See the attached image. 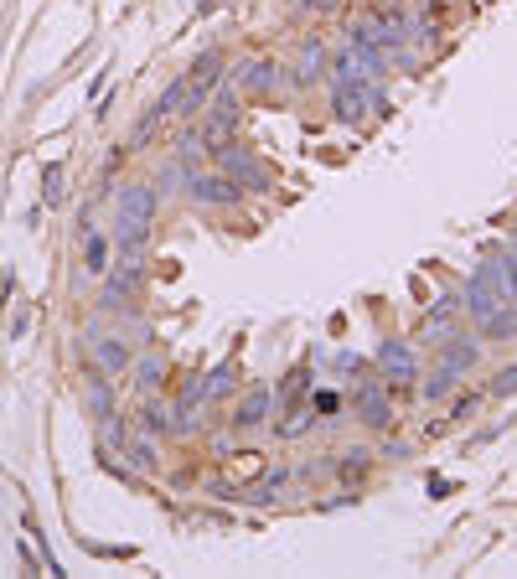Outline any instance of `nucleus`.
<instances>
[{"instance_id":"1","label":"nucleus","mask_w":517,"mask_h":579,"mask_svg":"<svg viewBox=\"0 0 517 579\" xmlns=\"http://www.w3.org/2000/svg\"><path fill=\"white\" fill-rule=\"evenodd\" d=\"M156 207H161V192H156V187H125V197L114 202V249H119V254L145 249L150 223H156Z\"/></svg>"},{"instance_id":"2","label":"nucleus","mask_w":517,"mask_h":579,"mask_svg":"<svg viewBox=\"0 0 517 579\" xmlns=\"http://www.w3.org/2000/svg\"><path fill=\"white\" fill-rule=\"evenodd\" d=\"M326 78H357V83H383L388 78V52L373 47V42H342L337 52H331V73Z\"/></svg>"},{"instance_id":"3","label":"nucleus","mask_w":517,"mask_h":579,"mask_svg":"<svg viewBox=\"0 0 517 579\" xmlns=\"http://www.w3.org/2000/svg\"><path fill=\"white\" fill-rule=\"evenodd\" d=\"M212 156H218V171H223L228 181H238V187H249L254 197H264L269 187H275V171H269V166L254 156L249 145L228 140V145H218V150H212Z\"/></svg>"},{"instance_id":"4","label":"nucleus","mask_w":517,"mask_h":579,"mask_svg":"<svg viewBox=\"0 0 517 579\" xmlns=\"http://www.w3.org/2000/svg\"><path fill=\"white\" fill-rule=\"evenodd\" d=\"M83 347H88V362H94L99 373H109V378H119L135 362V342H125V331H114V337H109L99 316L83 326Z\"/></svg>"},{"instance_id":"5","label":"nucleus","mask_w":517,"mask_h":579,"mask_svg":"<svg viewBox=\"0 0 517 579\" xmlns=\"http://www.w3.org/2000/svg\"><path fill=\"white\" fill-rule=\"evenodd\" d=\"M378 104V88L373 83H357V78H331V119L337 125H362Z\"/></svg>"},{"instance_id":"6","label":"nucleus","mask_w":517,"mask_h":579,"mask_svg":"<svg viewBox=\"0 0 517 579\" xmlns=\"http://www.w3.org/2000/svg\"><path fill=\"white\" fill-rule=\"evenodd\" d=\"M373 368H378L388 383H414V378H419V347L404 342V337H383L378 352H373Z\"/></svg>"},{"instance_id":"7","label":"nucleus","mask_w":517,"mask_h":579,"mask_svg":"<svg viewBox=\"0 0 517 579\" xmlns=\"http://www.w3.org/2000/svg\"><path fill=\"white\" fill-rule=\"evenodd\" d=\"M228 83H233V94H275L280 88V63H269V57H243V63L228 68Z\"/></svg>"},{"instance_id":"8","label":"nucleus","mask_w":517,"mask_h":579,"mask_svg":"<svg viewBox=\"0 0 517 579\" xmlns=\"http://www.w3.org/2000/svg\"><path fill=\"white\" fill-rule=\"evenodd\" d=\"M181 192H187L197 207H238V202H243V187H238V181H228L223 171H212V176H207V171H192Z\"/></svg>"},{"instance_id":"9","label":"nucleus","mask_w":517,"mask_h":579,"mask_svg":"<svg viewBox=\"0 0 517 579\" xmlns=\"http://www.w3.org/2000/svg\"><path fill=\"white\" fill-rule=\"evenodd\" d=\"M135 424L145 435H181V409H176V399H161V393H145V404H140V414H135Z\"/></svg>"},{"instance_id":"10","label":"nucleus","mask_w":517,"mask_h":579,"mask_svg":"<svg viewBox=\"0 0 517 579\" xmlns=\"http://www.w3.org/2000/svg\"><path fill=\"white\" fill-rule=\"evenodd\" d=\"M233 130H238V104H233V94H223L218 104H207V119L197 125V135L207 140V150H218L233 140Z\"/></svg>"},{"instance_id":"11","label":"nucleus","mask_w":517,"mask_h":579,"mask_svg":"<svg viewBox=\"0 0 517 579\" xmlns=\"http://www.w3.org/2000/svg\"><path fill=\"white\" fill-rule=\"evenodd\" d=\"M269 409H275V393H269L264 383H254V388L238 399V409H233V430H238V435H254V430H264Z\"/></svg>"},{"instance_id":"12","label":"nucleus","mask_w":517,"mask_h":579,"mask_svg":"<svg viewBox=\"0 0 517 579\" xmlns=\"http://www.w3.org/2000/svg\"><path fill=\"white\" fill-rule=\"evenodd\" d=\"M83 409H88V419H94V424L119 409V404H114V378L99 373L94 362H88V373H83Z\"/></svg>"},{"instance_id":"13","label":"nucleus","mask_w":517,"mask_h":579,"mask_svg":"<svg viewBox=\"0 0 517 579\" xmlns=\"http://www.w3.org/2000/svg\"><path fill=\"white\" fill-rule=\"evenodd\" d=\"M352 404H357V419L368 424V430H378V435L393 424V404H388V393H383V388H373V383H368V388H357V399H352Z\"/></svg>"},{"instance_id":"14","label":"nucleus","mask_w":517,"mask_h":579,"mask_svg":"<svg viewBox=\"0 0 517 579\" xmlns=\"http://www.w3.org/2000/svg\"><path fill=\"white\" fill-rule=\"evenodd\" d=\"M331 68V47L321 42V37H306V42H300V63H295V83L300 88H311L321 73Z\"/></svg>"},{"instance_id":"15","label":"nucleus","mask_w":517,"mask_h":579,"mask_svg":"<svg viewBox=\"0 0 517 579\" xmlns=\"http://www.w3.org/2000/svg\"><path fill=\"white\" fill-rule=\"evenodd\" d=\"M476 337L481 342H517V306H512V300H502V306L476 326Z\"/></svg>"},{"instance_id":"16","label":"nucleus","mask_w":517,"mask_h":579,"mask_svg":"<svg viewBox=\"0 0 517 579\" xmlns=\"http://www.w3.org/2000/svg\"><path fill=\"white\" fill-rule=\"evenodd\" d=\"M497 306H502V295H497V290H486L481 280H466V285H461V311H466L476 326H481L486 316H492Z\"/></svg>"},{"instance_id":"17","label":"nucleus","mask_w":517,"mask_h":579,"mask_svg":"<svg viewBox=\"0 0 517 579\" xmlns=\"http://www.w3.org/2000/svg\"><path fill=\"white\" fill-rule=\"evenodd\" d=\"M202 388H207V404H223L238 393V362H218L212 373H202Z\"/></svg>"},{"instance_id":"18","label":"nucleus","mask_w":517,"mask_h":579,"mask_svg":"<svg viewBox=\"0 0 517 579\" xmlns=\"http://www.w3.org/2000/svg\"><path fill=\"white\" fill-rule=\"evenodd\" d=\"M130 368H135V388H140V393H161V388H166V373H171V368H166V357H156V352L135 357Z\"/></svg>"},{"instance_id":"19","label":"nucleus","mask_w":517,"mask_h":579,"mask_svg":"<svg viewBox=\"0 0 517 579\" xmlns=\"http://www.w3.org/2000/svg\"><path fill=\"white\" fill-rule=\"evenodd\" d=\"M445 362H455V368L461 373H471L476 362H481V337H461V331H455V337L445 342V352H440Z\"/></svg>"},{"instance_id":"20","label":"nucleus","mask_w":517,"mask_h":579,"mask_svg":"<svg viewBox=\"0 0 517 579\" xmlns=\"http://www.w3.org/2000/svg\"><path fill=\"white\" fill-rule=\"evenodd\" d=\"M125 461H130V471H156L161 466V455H156V435H130V445H125Z\"/></svg>"},{"instance_id":"21","label":"nucleus","mask_w":517,"mask_h":579,"mask_svg":"<svg viewBox=\"0 0 517 579\" xmlns=\"http://www.w3.org/2000/svg\"><path fill=\"white\" fill-rule=\"evenodd\" d=\"M83 269L88 274H109V238L94 233V228H83Z\"/></svg>"},{"instance_id":"22","label":"nucleus","mask_w":517,"mask_h":579,"mask_svg":"<svg viewBox=\"0 0 517 579\" xmlns=\"http://www.w3.org/2000/svg\"><path fill=\"white\" fill-rule=\"evenodd\" d=\"M187 94H192V83L187 78H171V88L156 99V114L161 119H187Z\"/></svg>"},{"instance_id":"23","label":"nucleus","mask_w":517,"mask_h":579,"mask_svg":"<svg viewBox=\"0 0 517 579\" xmlns=\"http://www.w3.org/2000/svg\"><path fill=\"white\" fill-rule=\"evenodd\" d=\"M461 378H466V373L455 368V362H445V357H440V362H435V373L424 378V399H445V393H450L455 383H461Z\"/></svg>"},{"instance_id":"24","label":"nucleus","mask_w":517,"mask_h":579,"mask_svg":"<svg viewBox=\"0 0 517 579\" xmlns=\"http://www.w3.org/2000/svg\"><path fill=\"white\" fill-rule=\"evenodd\" d=\"M207 156H212V150H207V140H202L197 130H187V135H181V145H176V161L187 166V176H192V171H202V166H207Z\"/></svg>"},{"instance_id":"25","label":"nucleus","mask_w":517,"mask_h":579,"mask_svg":"<svg viewBox=\"0 0 517 579\" xmlns=\"http://www.w3.org/2000/svg\"><path fill=\"white\" fill-rule=\"evenodd\" d=\"M99 445H104L109 455H114V450H125V445H130V424H125V414H119V409L99 419Z\"/></svg>"},{"instance_id":"26","label":"nucleus","mask_w":517,"mask_h":579,"mask_svg":"<svg viewBox=\"0 0 517 579\" xmlns=\"http://www.w3.org/2000/svg\"><path fill=\"white\" fill-rule=\"evenodd\" d=\"M63 181H68V166H63V161H47V166H42V207L63 202Z\"/></svg>"},{"instance_id":"27","label":"nucleus","mask_w":517,"mask_h":579,"mask_svg":"<svg viewBox=\"0 0 517 579\" xmlns=\"http://www.w3.org/2000/svg\"><path fill=\"white\" fill-rule=\"evenodd\" d=\"M150 187H156V192H166V197H171L176 187H187V166H181L176 156H171V161H161V166H156V181H150Z\"/></svg>"},{"instance_id":"28","label":"nucleus","mask_w":517,"mask_h":579,"mask_svg":"<svg viewBox=\"0 0 517 579\" xmlns=\"http://www.w3.org/2000/svg\"><path fill=\"white\" fill-rule=\"evenodd\" d=\"M497 264H502V285H507V300H512V306H517V249H512V243H497Z\"/></svg>"},{"instance_id":"29","label":"nucleus","mask_w":517,"mask_h":579,"mask_svg":"<svg viewBox=\"0 0 517 579\" xmlns=\"http://www.w3.org/2000/svg\"><path fill=\"white\" fill-rule=\"evenodd\" d=\"M342 404H347V399H342L337 388H316V393H311V414H321V419H337Z\"/></svg>"},{"instance_id":"30","label":"nucleus","mask_w":517,"mask_h":579,"mask_svg":"<svg viewBox=\"0 0 517 579\" xmlns=\"http://www.w3.org/2000/svg\"><path fill=\"white\" fill-rule=\"evenodd\" d=\"M362 471H368V450H357V445H352V450L342 455V466H337V476H342V481H357Z\"/></svg>"},{"instance_id":"31","label":"nucleus","mask_w":517,"mask_h":579,"mask_svg":"<svg viewBox=\"0 0 517 579\" xmlns=\"http://www.w3.org/2000/svg\"><path fill=\"white\" fill-rule=\"evenodd\" d=\"M492 393H497V399H517V362H512L507 373H497V378H492Z\"/></svg>"},{"instance_id":"32","label":"nucleus","mask_w":517,"mask_h":579,"mask_svg":"<svg viewBox=\"0 0 517 579\" xmlns=\"http://www.w3.org/2000/svg\"><path fill=\"white\" fill-rule=\"evenodd\" d=\"M311 11H321V16H337V11H342V0H311Z\"/></svg>"},{"instance_id":"33","label":"nucleus","mask_w":517,"mask_h":579,"mask_svg":"<svg viewBox=\"0 0 517 579\" xmlns=\"http://www.w3.org/2000/svg\"><path fill=\"white\" fill-rule=\"evenodd\" d=\"M362 6H368V11H399L404 0H362Z\"/></svg>"},{"instance_id":"34","label":"nucleus","mask_w":517,"mask_h":579,"mask_svg":"<svg viewBox=\"0 0 517 579\" xmlns=\"http://www.w3.org/2000/svg\"><path fill=\"white\" fill-rule=\"evenodd\" d=\"M512 249H517V223H512Z\"/></svg>"}]
</instances>
